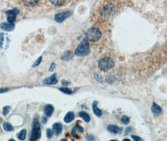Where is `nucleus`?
<instances>
[{
	"instance_id": "f257e3e1",
	"label": "nucleus",
	"mask_w": 167,
	"mask_h": 141,
	"mask_svg": "<svg viewBox=\"0 0 167 141\" xmlns=\"http://www.w3.org/2000/svg\"><path fill=\"white\" fill-rule=\"evenodd\" d=\"M90 52V46L89 41L84 39L75 49V53L79 57H84L87 55Z\"/></svg>"
},
{
	"instance_id": "f03ea898",
	"label": "nucleus",
	"mask_w": 167,
	"mask_h": 141,
	"mask_svg": "<svg viewBox=\"0 0 167 141\" xmlns=\"http://www.w3.org/2000/svg\"><path fill=\"white\" fill-rule=\"evenodd\" d=\"M102 36L101 31L97 28H90L85 33V39L88 41L94 42L98 41Z\"/></svg>"
},
{
	"instance_id": "7ed1b4c3",
	"label": "nucleus",
	"mask_w": 167,
	"mask_h": 141,
	"mask_svg": "<svg viewBox=\"0 0 167 141\" xmlns=\"http://www.w3.org/2000/svg\"><path fill=\"white\" fill-rule=\"evenodd\" d=\"M114 65V61L113 60L109 57H105L99 60L98 62V67L99 69L103 71L107 72L113 68Z\"/></svg>"
},
{
	"instance_id": "20e7f679",
	"label": "nucleus",
	"mask_w": 167,
	"mask_h": 141,
	"mask_svg": "<svg viewBox=\"0 0 167 141\" xmlns=\"http://www.w3.org/2000/svg\"><path fill=\"white\" fill-rule=\"evenodd\" d=\"M40 136H41V130L40 123L37 119H35L33 125L32 135L31 137H30V140L31 141L37 140L40 138Z\"/></svg>"
},
{
	"instance_id": "39448f33",
	"label": "nucleus",
	"mask_w": 167,
	"mask_h": 141,
	"mask_svg": "<svg viewBox=\"0 0 167 141\" xmlns=\"http://www.w3.org/2000/svg\"><path fill=\"white\" fill-rule=\"evenodd\" d=\"M19 13H20V11L17 8L6 11L5 13L6 14L8 22L10 23H13L15 21H16L17 17Z\"/></svg>"
},
{
	"instance_id": "423d86ee",
	"label": "nucleus",
	"mask_w": 167,
	"mask_h": 141,
	"mask_svg": "<svg viewBox=\"0 0 167 141\" xmlns=\"http://www.w3.org/2000/svg\"><path fill=\"white\" fill-rule=\"evenodd\" d=\"M114 10V7L113 5L109 4L104 6L101 12V16L104 18H108L111 15V14L113 13Z\"/></svg>"
},
{
	"instance_id": "0eeeda50",
	"label": "nucleus",
	"mask_w": 167,
	"mask_h": 141,
	"mask_svg": "<svg viewBox=\"0 0 167 141\" xmlns=\"http://www.w3.org/2000/svg\"><path fill=\"white\" fill-rule=\"evenodd\" d=\"M71 14H72V13L70 11L58 13L55 15L54 20L58 23H62L67 18H69Z\"/></svg>"
},
{
	"instance_id": "6e6552de",
	"label": "nucleus",
	"mask_w": 167,
	"mask_h": 141,
	"mask_svg": "<svg viewBox=\"0 0 167 141\" xmlns=\"http://www.w3.org/2000/svg\"><path fill=\"white\" fill-rule=\"evenodd\" d=\"M15 26L14 23H11L10 22H4L0 25V28L5 31H12L14 30Z\"/></svg>"
},
{
	"instance_id": "1a4fd4ad",
	"label": "nucleus",
	"mask_w": 167,
	"mask_h": 141,
	"mask_svg": "<svg viewBox=\"0 0 167 141\" xmlns=\"http://www.w3.org/2000/svg\"><path fill=\"white\" fill-rule=\"evenodd\" d=\"M151 111H152L153 114L155 116H158L162 113V108L157 104H156L155 102H153L152 107H151Z\"/></svg>"
},
{
	"instance_id": "9d476101",
	"label": "nucleus",
	"mask_w": 167,
	"mask_h": 141,
	"mask_svg": "<svg viewBox=\"0 0 167 141\" xmlns=\"http://www.w3.org/2000/svg\"><path fill=\"white\" fill-rule=\"evenodd\" d=\"M58 82V80L56 78V74L52 75L51 76L45 78L43 81V84L47 85H54Z\"/></svg>"
},
{
	"instance_id": "9b49d317",
	"label": "nucleus",
	"mask_w": 167,
	"mask_h": 141,
	"mask_svg": "<svg viewBox=\"0 0 167 141\" xmlns=\"http://www.w3.org/2000/svg\"><path fill=\"white\" fill-rule=\"evenodd\" d=\"M52 131L53 133L56 135H58L60 134H61L62 131V125L61 123H55L53 125L52 127Z\"/></svg>"
},
{
	"instance_id": "f8f14e48",
	"label": "nucleus",
	"mask_w": 167,
	"mask_h": 141,
	"mask_svg": "<svg viewBox=\"0 0 167 141\" xmlns=\"http://www.w3.org/2000/svg\"><path fill=\"white\" fill-rule=\"evenodd\" d=\"M84 132V128L82 127L81 126H79V125H75V127L72 129V135L75 138H78V132L82 133Z\"/></svg>"
},
{
	"instance_id": "ddd939ff",
	"label": "nucleus",
	"mask_w": 167,
	"mask_h": 141,
	"mask_svg": "<svg viewBox=\"0 0 167 141\" xmlns=\"http://www.w3.org/2000/svg\"><path fill=\"white\" fill-rule=\"evenodd\" d=\"M107 129L109 132L114 134H120L121 132V129L119 127L113 124L109 125L107 127Z\"/></svg>"
},
{
	"instance_id": "4468645a",
	"label": "nucleus",
	"mask_w": 167,
	"mask_h": 141,
	"mask_svg": "<svg viewBox=\"0 0 167 141\" xmlns=\"http://www.w3.org/2000/svg\"><path fill=\"white\" fill-rule=\"evenodd\" d=\"M54 111V108L52 105H50V104L47 105L46 106H45V109H44V113H45V116L50 117L52 115Z\"/></svg>"
},
{
	"instance_id": "2eb2a0df",
	"label": "nucleus",
	"mask_w": 167,
	"mask_h": 141,
	"mask_svg": "<svg viewBox=\"0 0 167 141\" xmlns=\"http://www.w3.org/2000/svg\"><path fill=\"white\" fill-rule=\"evenodd\" d=\"M93 109L94 114L97 117H101L102 115V112L101 109L97 107V102L94 101L93 104Z\"/></svg>"
},
{
	"instance_id": "dca6fc26",
	"label": "nucleus",
	"mask_w": 167,
	"mask_h": 141,
	"mask_svg": "<svg viewBox=\"0 0 167 141\" xmlns=\"http://www.w3.org/2000/svg\"><path fill=\"white\" fill-rule=\"evenodd\" d=\"M40 0H22L23 3L26 6H34L38 3Z\"/></svg>"
},
{
	"instance_id": "f3484780",
	"label": "nucleus",
	"mask_w": 167,
	"mask_h": 141,
	"mask_svg": "<svg viewBox=\"0 0 167 141\" xmlns=\"http://www.w3.org/2000/svg\"><path fill=\"white\" fill-rule=\"evenodd\" d=\"M49 1L55 6H61L66 3L67 0H49Z\"/></svg>"
},
{
	"instance_id": "a211bd4d",
	"label": "nucleus",
	"mask_w": 167,
	"mask_h": 141,
	"mask_svg": "<svg viewBox=\"0 0 167 141\" xmlns=\"http://www.w3.org/2000/svg\"><path fill=\"white\" fill-rule=\"evenodd\" d=\"M72 57H73V54H72V52L68 50V51H66V52H64L63 53V55H62L61 58L64 61H68V60H70Z\"/></svg>"
},
{
	"instance_id": "6ab92c4d",
	"label": "nucleus",
	"mask_w": 167,
	"mask_h": 141,
	"mask_svg": "<svg viewBox=\"0 0 167 141\" xmlns=\"http://www.w3.org/2000/svg\"><path fill=\"white\" fill-rule=\"evenodd\" d=\"M75 118L74 114L72 112H69L64 117V121L66 123L71 122Z\"/></svg>"
},
{
	"instance_id": "aec40b11",
	"label": "nucleus",
	"mask_w": 167,
	"mask_h": 141,
	"mask_svg": "<svg viewBox=\"0 0 167 141\" xmlns=\"http://www.w3.org/2000/svg\"><path fill=\"white\" fill-rule=\"evenodd\" d=\"M79 116L80 117H81L85 122H89L90 120V117L89 116V114L85 112H81L79 114Z\"/></svg>"
},
{
	"instance_id": "412c9836",
	"label": "nucleus",
	"mask_w": 167,
	"mask_h": 141,
	"mask_svg": "<svg viewBox=\"0 0 167 141\" xmlns=\"http://www.w3.org/2000/svg\"><path fill=\"white\" fill-rule=\"evenodd\" d=\"M3 129L6 131H13V127L8 122H5L3 124Z\"/></svg>"
},
{
	"instance_id": "4be33fe9",
	"label": "nucleus",
	"mask_w": 167,
	"mask_h": 141,
	"mask_svg": "<svg viewBox=\"0 0 167 141\" xmlns=\"http://www.w3.org/2000/svg\"><path fill=\"white\" fill-rule=\"evenodd\" d=\"M26 131L25 129H23L19 134L18 138V139H20V140H23L25 139L26 138Z\"/></svg>"
},
{
	"instance_id": "5701e85b",
	"label": "nucleus",
	"mask_w": 167,
	"mask_h": 141,
	"mask_svg": "<svg viewBox=\"0 0 167 141\" xmlns=\"http://www.w3.org/2000/svg\"><path fill=\"white\" fill-rule=\"evenodd\" d=\"M10 110H11V107L9 106V105H6L5 107H3V114L5 116H7L9 112H10Z\"/></svg>"
},
{
	"instance_id": "b1692460",
	"label": "nucleus",
	"mask_w": 167,
	"mask_h": 141,
	"mask_svg": "<svg viewBox=\"0 0 167 141\" xmlns=\"http://www.w3.org/2000/svg\"><path fill=\"white\" fill-rule=\"evenodd\" d=\"M60 91L66 93V94H71L72 93V91L71 89L67 88V87H62L59 89Z\"/></svg>"
},
{
	"instance_id": "393cba45",
	"label": "nucleus",
	"mask_w": 167,
	"mask_h": 141,
	"mask_svg": "<svg viewBox=\"0 0 167 141\" xmlns=\"http://www.w3.org/2000/svg\"><path fill=\"white\" fill-rule=\"evenodd\" d=\"M121 122H122L124 124H128L130 122V119L126 116H124L122 117V118H121Z\"/></svg>"
},
{
	"instance_id": "a878e982",
	"label": "nucleus",
	"mask_w": 167,
	"mask_h": 141,
	"mask_svg": "<svg viewBox=\"0 0 167 141\" xmlns=\"http://www.w3.org/2000/svg\"><path fill=\"white\" fill-rule=\"evenodd\" d=\"M42 61V57H40L35 62H34V64H33L32 65V67H37L40 64H41V62Z\"/></svg>"
},
{
	"instance_id": "bb28decb",
	"label": "nucleus",
	"mask_w": 167,
	"mask_h": 141,
	"mask_svg": "<svg viewBox=\"0 0 167 141\" xmlns=\"http://www.w3.org/2000/svg\"><path fill=\"white\" fill-rule=\"evenodd\" d=\"M4 43V34L3 33H0V48H2Z\"/></svg>"
},
{
	"instance_id": "cd10ccee",
	"label": "nucleus",
	"mask_w": 167,
	"mask_h": 141,
	"mask_svg": "<svg viewBox=\"0 0 167 141\" xmlns=\"http://www.w3.org/2000/svg\"><path fill=\"white\" fill-rule=\"evenodd\" d=\"M47 137L49 139H50L53 135V131L52 130L49 129H47Z\"/></svg>"
},
{
	"instance_id": "c85d7f7f",
	"label": "nucleus",
	"mask_w": 167,
	"mask_h": 141,
	"mask_svg": "<svg viewBox=\"0 0 167 141\" xmlns=\"http://www.w3.org/2000/svg\"><path fill=\"white\" fill-rule=\"evenodd\" d=\"M131 138L134 140H138V141H140V140H142L141 138H140V137L137 136V135H131Z\"/></svg>"
},
{
	"instance_id": "c756f323",
	"label": "nucleus",
	"mask_w": 167,
	"mask_h": 141,
	"mask_svg": "<svg viewBox=\"0 0 167 141\" xmlns=\"http://www.w3.org/2000/svg\"><path fill=\"white\" fill-rule=\"evenodd\" d=\"M86 139L88 140H94V137L93 136V135H88L86 136Z\"/></svg>"
},
{
	"instance_id": "7c9ffc66",
	"label": "nucleus",
	"mask_w": 167,
	"mask_h": 141,
	"mask_svg": "<svg viewBox=\"0 0 167 141\" xmlns=\"http://www.w3.org/2000/svg\"><path fill=\"white\" fill-rule=\"evenodd\" d=\"M55 63H52L50 66V68H49V71H50V72L53 71V70L55 69Z\"/></svg>"
},
{
	"instance_id": "2f4dec72",
	"label": "nucleus",
	"mask_w": 167,
	"mask_h": 141,
	"mask_svg": "<svg viewBox=\"0 0 167 141\" xmlns=\"http://www.w3.org/2000/svg\"><path fill=\"white\" fill-rule=\"evenodd\" d=\"M9 89L8 88H0V93H4L6 92Z\"/></svg>"
},
{
	"instance_id": "473e14b6",
	"label": "nucleus",
	"mask_w": 167,
	"mask_h": 141,
	"mask_svg": "<svg viewBox=\"0 0 167 141\" xmlns=\"http://www.w3.org/2000/svg\"><path fill=\"white\" fill-rule=\"evenodd\" d=\"M69 84V83L68 82L66 81V80H63L62 82V84L63 85H67Z\"/></svg>"
},
{
	"instance_id": "72a5a7b5",
	"label": "nucleus",
	"mask_w": 167,
	"mask_h": 141,
	"mask_svg": "<svg viewBox=\"0 0 167 141\" xmlns=\"http://www.w3.org/2000/svg\"><path fill=\"white\" fill-rule=\"evenodd\" d=\"M42 122H43V123H46L47 122L46 117H43L42 118Z\"/></svg>"
},
{
	"instance_id": "f704fd0d",
	"label": "nucleus",
	"mask_w": 167,
	"mask_h": 141,
	"mask_svg": "<svg viewBox=\"0 0 167 141\" xmlns=\"http://www.w3.org/2000/svg\"><path fill=\"white\" fill-rule=\"evenodd\" d=\"M123 140H128V141H129V140H130L128 139H125Z\"/></svg>"
}]
</instances>
